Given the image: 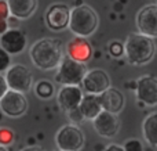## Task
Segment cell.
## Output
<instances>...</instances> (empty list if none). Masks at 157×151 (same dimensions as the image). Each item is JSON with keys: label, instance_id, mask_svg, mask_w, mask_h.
Here are the masks:
<instances>
[{"label": "cell", "instance_id": "31", "mask_svg": "<svg viewBox=\"0 0 157 151\" xmlns=\"http://www.w3.org/2000/svg\"><path fill=\"white\" fill-rule=\"evenodd\" d=\"M0 151H10L8 147H4V146H0Z\"/></svg>", "mask_w": 157, "mask_h": 151}, {"label": "cell", "instance_id": "7", "mask_svg": "<svg viewBox=\"0 0 157 151\" xmlns=\"http://www.w3.org/2000/svg\"><path fill=\"white\" fill-rule=\"evenodd\" d=\"M135 24L138 32L147 38H157V4H146L136 13Z\"/></svg>", "mask_w": 157, "mask_h": 151}, {"label": "cell", "instance_id": "32", "mask_svg": "<svg viewBox=\"0 0 157 151\" xmlns=\"http://www.w3.org/2000/svg\"><path fill=\"white\" fill-rule=\"evenodd\" d=\"M58 151H59V150H58Z\"/></svg>", "mask_w": 157, "mask_h": 151}, {"label": "cell", "instance_id": "19", "mask_svg": "<svg viewBox=\"0 0 157 151\" xmlns=\"http://www.w3.org/2000/svg\"><path fill=\"white\" fill-rule=\"evenodd\" d=\"M142 133L146 143L157 147V112H153L145 118L142 124Z\"/></svg>", "mask_w": 157, "mask_h": 151}, {"label": "cell", "instance_id": "20", "mask_svg": "<svg viewBox=\"0 0 157 151\" xmlns=\"http://www.w3.org/2000/svg\"><path fill=\"white\" fill-rule=\"evenodd\" d=\"M35 93L36 96L39 97V99L41 100H48L51 99L52 96H54L55 93V88L54 85H52L50 80H40V82H37L35 85Z\"/></svg>", "mask_w": 157, "mask_h": 151}, {"label": "cell", "instance_id": "10", "mask_svg": "<svg viewBox=\"0 0 157 151\" xmlns=\"http://www.w3.org/2000/svg\"><path fill=\"white\" fill-rule=\"evenodd\" d=\"M83 88L87 92V94L101 96L102 93L110 89V78H109L108 72L103 69H91L87 72L86 78H84Z\"/></svg>", "mask_w": 157, "mask_h": 151}, {"label": "cell", "instance_id": "2", "mask_svg": "<svg viewBox=\"0 0 157 151\" xmlns=\"http://www.w3.org/2000/svg\"><path fill=\"white\" fill-rule=\"evenodd\" d=\"M125 57L132 65H145L155 57L156 44L153 39L141 33H132L125 39Z\"/></svg>", "mask_w": 157, "mask_h": 151}, {"label": "cell", "instance_id": "15", "mask_svg": "<svg viewBox=\"0 0 157 151\" xmlns=\"http://www.w3.org/2000/svg\"><path fill=\"white\" fill-rule=\"evenodd\" d=\"M66 55L75 61L86 64L92 57V47L86 38L75 36L73 39L69 40L68 46H66Z\"/></svg>", "mask_w": 157, "mask_h": 151}, {"label": "cell", "instance_id": "5", "mask_svg": "<svg viewBox=\"0 0 157 151\" xmlns=\"http://www.w3.org/2000/svg\"><path fill=\"white\" fill-rule=\"evenodd\" d=\"M55 143L59 151H80L84 147L86 137L80 128L69 124L58 129L55 135Z\"/></svg>", "mask_w": 157, "mask_h": 151}, {"label": "cell", "instance_id": "11", "mask_svg": "<svg viewBox=\"0 0 157 151\" xmlns=\"http://www.w3.org/2000/svg\"><path fill=\"white\" fill-rule=\"evenodd\" d=\"M136 99L147 107L157 105V78L153 75H144L136 80Z\"/></svg>", "mask_w": 157, "mask_h": 151}, {"label": "cell", "instance_id": "16", "mask_svg": "<svg viewBox=\"0 0 157 151\" xmlns=\"http://www.w3.org/2000/svg\"><path fill=\"white\" fill-rule=\"evenodd\" d=\"M99 99H101V104H102L103 111L114 114V115L121 112L125 104L124 94L119 89H114V88H110L105 93H102L99 96Z\"/></svg>", "mask_w": 157, "mask_h": 151}, {"label": "cell", "instance_id": "4", "mask_svg": "<svg viewBox=\"0 0 157 151\" xmlns=\"http://www.w3.org/2000/svg\"><path fill=\"white\" fill-rule=\"evenodd\" d=\"M87 65L65 55L55 74V82L61 86H80L87 75Z\"/></svg>", "mask_w": 157, "mask_h": 151}, {"label": "cell", "instance_id": "21", "mask_svg": "<svg viewBox=\"0 0 157 151\" xmlns=\"http://www.w3.org/2000/svg\"><path fill=\"white\" fill-rule=\"evenodd\" d=\"M108 50L109 53H110L112 57H121L123 54H125V49H124V44L121 43V42L119 40H113L109 43L108 46Z\"/></svg>", "mask_w": 157, "mask_h": 151}, {"label": "cell", "instance_id": "18", "mask_svg": "<svg viewBox=\"0 0 157 151\" xmlns=\"http://www.w3.org/2000/svg\"><path fill=\"white\" fill-rule=\"evenodd\" d=\"M78 110H80L81 115L84 116V119L94 121V119L103 111L99 96H95V94H86V96L83 97V101H81Z\"/></svg>", "mask_w": 157, "mask_h": 151}, {"label": "cell", "instance_id": "12", "mask_svg": "<svg viewBox=\"0 0 157 151\" xmlns=\"http://www.w3.org/2000/svg\"><path fill=\"white\" fill-rule=\"evenodd\" d=\"M0 47L10 55H18L26 47V36L21 29L10 28L4 35L0 36Z\"/></svg>", "mask_w": 157, "mask_h": 151}, {"label": "cell", "instance_id": "14", "mask_svg": "<svg viewBox=\"0 0 157 151\" xmlns=\"http://www.w3.org/2000/svg\"><path fill=\"white\" fill-rule=\"evenodd\" d=\"M83 90L78 86H62L57 94L58 104L66 112L77 110L83 101Z\"/></svg>", "mask_w": 157, "mask_h": 151}, {"label": "cell", "instance_id": "27", "mask_svg": "<svg viewBox=\"0 0 157 151\" xmlns=\"http://www.w3.org/2000/svg\"><path fill=\"white\" fill-rule=\"evenodd\" d=\"M10 90V88H8L7 85V80H6V76L4 75L0 74V100L3 99V97L7 94V92Z\"/></svg>", "mask_w": 157, "mask_h": 151}, {"label": "cell", "instance_id": "26", "mask_svg": "<svg viewBox=\"0 0 157 151\" xmlns=\"http://www.w3.org/2000/svg\"><path fill=\"white\" fill-rule=\"evenodd\" d=\"M10 7H8V2L0 0V19H8L10 17Z\"/></svg>", "mask_w": 157, "mask_h": 151}, {"label": "cell", "instance_id": "1", "mask_svg": "<svg viewBox=\"0 0 157 151\" xmlns=\"http://www.w3.org/2000/svg\"><path fill=\"white\" fill-rule=\"evenodd\" d=\"M63 57L65 55L59 39H39L29 49V58L32 64L43 71H51L55 68L58 69Z\"/></svg>", "mask_w": 157, "mask_h": 151}, {"label": "cell", "instance_id": "25", "mask_svg": "<svg viewBox=\"0 0 157 151\" xmlns=\"http://www.w3.org/2000/svg\"><path fill=\"white\" fill-rule=\"evenodd\" d=\"M68 116H69V119L73 122V125H76V126H77V124H80V122L84 121V116L81 115V112H80V110H78V108H77V110H75V111L68 112Z\"/></svg>", "mask_w": 157, "mask_h": 151}, {"label": "cell", "instance_id": "3", "mask_svg": "<svg viewBox=\"0 0 157 151\" xmlns=\"http://www.w3.org/2000/svg\"><path fill=\"white\" fill-rule=\"evenodd\" d=\"M99 25V17L97 11L87 4H81L72 8L69 29L78 38H87L97 31Z\"/></svg>", "mask_w": 157, "mask_h": 151}, {"label": "cell", "instance_id": "6", "mask_svg": "<svg viewBox=\"0 0 157 151\" xmlns=\"http://www.w3.org/2000/svg\"><path fill=\"white\" fill-rule=\"evenodd\" d=\"M6 80L10 90L18 93H28L33 88V75L29 69L22 64H14L6 72Z\"/></svg>", "mask_w": 157, "mask_h": 151}, {"label": "cell", "instance_id": "9", "mask_svg": "<svg viewBox=\"0 0 157 151\" xmlns=\"http://www.w3.org/2000/svg\"><path fill=\"white\" fill-rule=\"evenodd\" d=\"M0 110L10 118H18L28 110V100L25 94L14 90H8L7 94L0 100Z\"/></svg>", "mask_w": 157, "mask_h": 151}, {"label": "cell", "instance_id": "23", "mask_svg": "<svg viewBox=\"0 0 157 151\" xmlns=\"http://www.w3.org/2000/svg\"><path fill=\"white\" fill-rule=\"evenodd\" d=\"M124 151H144V144L138 139H128L123 144Z\"/></svg>", "mask_w": 157, "mask_h": 151}, {"label": "cell", "instance_id": "29", "mask_svg": "<svg viewBox=\"0 0 157 151\" xmlns=\"http://www.w3.org/2000/svg\"><path fill=\"white\" fill-rule=\"evenodd\" d=\"M103 151H124L123 146H119V144H109Z\"/></svg>", "mask_w": 157, "mask_h": 151}, {"label": "cell", "instance_id": "17", "mask_svg": "<svg viewBox=\"0 0 157 151\" xmlns=\"http://www.w3.org/2000/svg\"><path fill=\"white\" fill-rule=\"evenodd\" d=\"M10 14L17 19H26L37 8L36 0H8Z\"/></svg>", "mask_w": 157, "mask_h": 151}, {"label": "cell", "instance_id": "24", "mask_svg": "<svg viewBox=\"0 0 157 151\" xmlns=\"http://www.w3.org/2000/svg\"><path fill=\"white\" fill-rule=\"evenodd\" d=\"M10 67H11V55L0 47V74L7 72Z\"/></svg>", "mask_w": 157, "mask_h": 151}, {"label": "cell", "instance_id": "30", "mask_svg": "<svg viewBox=\"0 0 157 151\" xmlns=\"http://www.w3.org/2000/svg\"><path fill=\"white\" fill-rule=\"evenodd\" d=\"M22 151H46V150H43L41 147H35V146H32V147H26V149H24Z\"/></svg>", "mask_w": 157, "mask_h": 151}, {"label": "cell", "instance_id": "22", "mask_svg": "<svg viewBox=\"0 0 157 151\" xmlns=\"http://www.w3.org/2000/svg\"><path fill=\"white\" fill-rule=\"evenodd\" d=\"M14 132L8 128H0V146L7 147L14 141Z\"/></svg>", "mask_w": 157, "mask_h": 151}, {"label": "cell", "instance_id": "13", "mask_svg": "<svg viewBox=\"0 0 157 151\" xmlns=\"http://www.w3.org/2000/svg\"><path fill=\"white\" fill-rule=\"evenodd\" d=\"M92 126H94L95 132L99 136L106 139H112L119 133L120 130V121L117 115L110 112L102 111L97 118L92 121Z\"/></svg>", "mask_w": 157, "mask_h": 151}, {"label": "cell", "instance_id": "8", "mask_svg": "<svg viewBox=\"0 0 157 151\" xmlns=\"http://www.w3.org/2000/svg\"><path fill=\"white\" fill-rule=\"evenodd\" d=\"M72 8L62 3H54L46 11V24L51 31L59 32L69 28Z\"/></svg>", "mask_w": 157, "mask_h": 151}, {"label": "cell", "instance_id": "28", "mask_svg": "<svg viewBox=\"0 0 157 151\" xmlns=\"http://www.w3.org/2000/svg\"><path fill=\"white\" fill-rule=\"evenodd\" d=\"M8 29H10V22H8V19H0V36L4 35Z\"/></svg>", "mask_w": 157, "mask_h": 151}]
</instances>
